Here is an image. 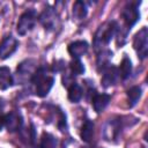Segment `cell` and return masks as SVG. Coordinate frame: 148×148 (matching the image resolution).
Instances as JSON below:
<instances>
[{
  "instance_id": "obj_1",
  "label": "cell",
  "mask_w": 148,
  "mask_h": 148,
  "mask_svg": "<svg viewBox=\"0 0 148 148\" xmlns=\"http://www.w3.org/2000/svg\"><path fill=\"white\" fill-rule=\"evenodd\" d=\"M31 82L36 87V95L39 97H44L51 90L54 79L49 74V71L45 67H39L36 69L35 74L32 75Z\"/></svg>"
},
{
  "instance_id": "obj_2",
  "label": "cell",
  "mask_w": 148,
  "mask_h": 148,
  "mask_svg": "<svg viewBox=\"0 0 148 148\" xmlns=\"http://www.w3.org/2000/svg\"><path fill=\"white\" fill-rule=\"evenodd\" d=\"M117 28L118 27L114 21H108V22L103 23L102 25H99V28L97 29V31L95 34V38H94L95 47L97 49V47L108 45L110 43V40L112 39V37L114 36Z\"/></svg>"
},
{
  "instance_id": "obj_3",
  "label": "cell",
  "mask_w": 148,
  "mask_h": 148,
  "mask_svg": "<svg viewBox=\"0 0 148 148\" xmlns=\"http://www.w3.org/2000/svg\"><path fill=\"white\" fill-rule=\"evenodd\" d=\"M36 17H37V14H36V12L34 9H29V10L24 12L20 16L18 22H17L16 30H17L18 35L24 36L29 31H31L34 25H35V23H36Z\"/></svg>"
},
{
  "instance_id": "obj_4",
  "label": "cell",
  "mask_w": 148,
  "mask_h": 148,
  "mask_svg": "<svg viewBox=\"0 0 148 148\" xmlns=\"http://www.w3.org/2000/svg\"><path fill=\"white\" fill-rule=\"evenodd\" d=\"M133 47L138 53L140 59H145L148 54V30L147 28H142L136 32L133 40Z\"/></svg>"
},
{
  "instance_id": "obj_5",
  "label": "cell",
  "mask_w": 148,
  "mask_h": 148,
  "mask_svg": "<svg viewBox=\"0 0 148 148\" xmlns=\"http://www.w3.org/2000/svg\"><path fill=\"white\" fill-rule=\"evenodd\" d=\"M36 69H37V68H36V62H35L34 60L29 59V60L22 61V62L18 65L17 69H16V76H17L18 82L24 83V82L28 81V80L31 81V77H32V75L35 74Z\"/></svg>"
},
{
  "instance_id": "obj_6",
  "label": "cell",
  "mask_w": 148,
  "mask_h": 148,
  "mask_svg": "<svg viewBox=\"0 0 148 148\" xmlns=\"http://www.w3.org/2000/svg\"><path fill=\"white\" fill-rule=\"evenodd\" d=\"M39 22L46 30H54L58 25V15L52 7H46L39 15Z\"/></svg>"
},
{
  "instance_id": "obj_7",
  "label": "cell",
  "mask_w": 148,
  "mask_h": 148,
  "mask_svg": "<svg viewBox=\"0 0 148 148\" xmlns=\"http://www.w3.org/2000/svg\"><path fill=\"white\" fill-rule=\"evenodd\" d=\"M18 42L15 37L13 36H7L2 39L0 43V58L1 59H7L9 58L17 49Z\"/></svg>"
},
{
  "instance_id": "obj_8",
  "label": "cell",
  "mask_w": 148,
  "mask_h": 148,
  "mask_svg": "<svg viewBox=\"0 0 148 148\" xmlns=\"http://www.w3.org/2000/svg\"><path fill=\"white\" fill-rule=\"evenodd\" d=\"M120 128H121V120L120 119H110V120H108L105 126H104V130H103L104 139L108 140V141H112L120 133Z\"/></svg>"
},
{
  "instance_id": "obj_9",
  "label": "cell",
  "mask_w": 148,
  "mask_h": 148,
  "mask_svg": "<svg viewBox=\"0 0 148 148\" xmlns=\"http://www.w3.org/2000/svg\"><path fill=\"white\" fill-rule=\"evenodd\" d=\"M121 16H123V18H124V21H125V24H126L128 28H131V27H133V25L136 23V21L139 20L140 13H139L136 6H134V5H132V3H128V5L124 8V10H123V13H121Z\"/></svg>"
},
{
  "instance_id": "obj_10",
  "label": "cell",
  "mask_w": 148,
  "mask_h": 148,
  "mask_svg": "<svg viewBox=\"0 0 148 148\" xmlns=\"http://www.w3.org/2000/svg\"><path fill=\"white\" fill-rule=\"evenodd\" d=\"M88 47L89 45L86 40H75L68 45V53L74 59H79L87 53Z\"/></svg>"
},
{
  "instance_id": "obj_11",
  "label": "cell",
  "mask_w": 148,
  "mask_h": 148,
  "mask_svg": "<svg viewBox=\"0 0 148 148\" xmlns=\"http://www.w3.org/2000/svg\"><path fill=\"white\" fill-rule=\"evenodd\" d=\"M22 124H23L22 117H21L17 112L12 111V112H9L8 114H6V123H5V126H6V128H7L9 132L18 131V130L22 127Z\"/></svg>"
},
{
  "instance_id": "obj_12",
  "label": "cell",
  "mask_w": 148,
  "mask_h": 148,
  "mask_svg": "<svg viewBox=\"0 0 148 148\" xmlns=\"http://www.w3.org/2000/svg\"><path fill=\"white\" fill-rule=\"evenodd\" d=\"M118 75H119V73H118V69L116 67H113V66L106 67L103 71V75H102V80H101L102 86L106 88V87L114 84L117 79H118Z\"/></svg>"
},
{
  "instance_id": "obj_13",
  "label": "cell",
  "mask_w": 148,
  "mask_h": 148,
  "mask_svg": "<svg viewBox=\"0 0 148 148\" xmlns=\"http://www.w3.org/2000/svg\"><path fill=\"white\" fill-rule=\"evenodd\" d=\"M110 99H111V97L108 94H96L92 98V102H91L95 111L96 112L103 111L106 108V105L109 104Z\"/></svg>"
},
{
  "instance_id": "obj_14",
  "label": "cell",
  "mask_w": 148,
  "mask_h": 148,
  "mask_svg": "<svg viewBox=\"0 0 148 148\" xmlns=\"http://www.w3.org/2000/svg\"><path fill=\"white\" fill-rule=\"evenodd\" d=\"M13 84V75L10 73V69L8 67H0V88L1 89H8Z\"/></svg>"
},
{
  "instance_id": "obj_15",
  "label": "cell",
  "mask_w": 148,
  "mask_h": 148,
  "mask_svg": "<svg viewBox=\"0 0 148 148\" xmlns=\"http://www.w3.org/2000/svg\"><path fill=\"white\" fill-rule=\"evenodd\" d=\"M94 123L91 120H86L81 128V139L84 142H90L94 136Z\"/></svg>"
},
{
  "instance_id": "obj_16",
  "label": "cell",
  "mask_w": 148,
  "mask_h": 148,
  "mask_svg": "<svg viewBox=\"0 0 148 148\" xmlns=\"http://www.w3.org/2000/svg\"><path fill=\"white\" fill-rule=\"evenodd\" d=\"M82 95H83L82 88L77 83H72L71 87L68 88V99L73 103H77L82 98Z\"/></svg>"
},
{
  "instance_id": "obj_17",
  "label": "cell",
  "mask_w": 148,
  "mask_h": 148,
  "mask_svg": "<svg viewBox=\"0 0 148 148\" xmlns=\"http://www.w3.org/2000/svg\"><path fill=\"white\" fill-rule=\"evenodd\" d=\"M87 6L83 1H75L73 5V16L76 20H83L87 16Z\"/></svg>"
},
{
  "instance_id": "obj_18",
  "label": "cell",
  "mask_w": 148,
  "mask_h": 148,
  "mask_svg": "<svg viewBox=\"0 0 148 148\" xmlns=\"http://www.w3.org/2000/svg\"><path fill=\"white\" fill-rule=\"evenodd\" d=\"M131 72H132V62H131V60L127 57H124V59L120 62L119 72L118 73L121 76V79L125 80V79H127L131 75Z\"/></svg>"
},
{
  "instance_id": "obj_19",
  "label": "cell",
  "mask_w": 148,
  "mask_h": 148,
  "mask_svg": "<svg viewBox=\"0 0 148 148\" xmlns=\"http://www.w3.org/2000/svg\"><path fill=\"white\" fill-rule=\"evenodd\" d=\"M140 97H141V88L139 86H134L127 90V98L130 106H134L140 99Z\"/></svg>"
},
{
  "instance_id": "obj_20",
  "label": "cell",
  "mask_w": 148,
  "mask_h": 148,
  "mask_svg": "<svg viewBox=\"0 0 148 148\" xmlns=\"http://www.w3.org/2000/svg\"><path fill=\"white\" fill-rule=\"evenodd\" d=\"M112 57V52L109 51V50H105V51H101L98 57H97V65H98V68L102 67V69L104 71L106 67H109V62H110V59Z\"/></svg>"
},
{
  "instance_id": "obj_21",
  "label": "cell",
  "mask_w": 148,
  "mask_h": 148,
  "mask_svg": "<svg viewBox=\"0 0 148 148\" xmlns=\"http://www.w3.org/2000/svg\"><path fill=\"white\" fill-rule=\"evenodd\" d=\"M42 148H56L57 146V140L56 138L50 134V133H43L42 135V141L39 145Z\"/></svg>"
},
{
  "instance_id": "obj_22",
  "label": "cell",
  "mask_w": 148,
  "mask_h": 148,
  "mask_svg": "<svg viewBox=\"0 0 148 148\" xmlns=\"http://www.w3.org/2000/svg\"><path fill=\"white\" fill-rule=\"evenodd\" d=\"M69 67H71L72 73L75 74V75H81V74L84 73V66H83V64L79 59H74L69 64Z\"/></svg>"
},
{
  "instance_id": "obj_23",
  "label": "cell",
  "mask_w": 148,
  "mask_h": 148,
  "mask_svg": "<svg viewBox=\"0 0 148 148\" xmlns=\"http://www.w3.org/2000/svg\"><path fill=\"white\" fill-rule=\"evenodd\" d=\"M5 123H6V114L0 112V130L5 126Z\"/></svg>"
},
{
  "instance_id": "obj_24",
  "label": "cell",
  "mask_w": 148,
  "mask_h": 148,
  "mask_svg": "<svg viewBox=\"0 0 148 148\" xmlns=\"http://www.w3.org/2000/svg\"><path fill=\"white\" fill-rule=\"evenodd\" d=\"M35 148H42V147H40V146H37V147H35Z\"/></svg>"
}]
</instances>
